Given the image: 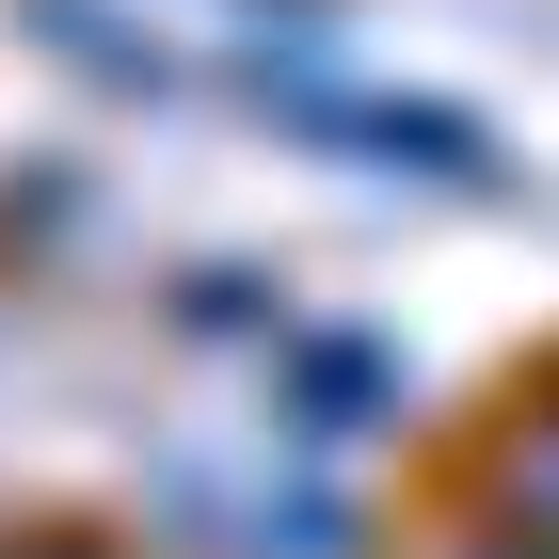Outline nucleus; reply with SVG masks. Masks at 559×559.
<instances>
[{"mask_svg": "<svg viewBox=\"0 0 559 559\" xmlns=\"http://www.w3.org/2000/svg\"><path fill=\"white\" fill-rule=\"evenodd\" d=\"M288 416H304V431L400 416V352H384V336H304V352H288Z\"/></svg>", "mask_w": 559, "mask_h": 559, "instance_id": "1", "label": "nucleus"}, {"mask_svg": "<svg viewBox=\"0 0 559 559\" xmlns=\"http://www.w3.org/2000/svg\"><path fill=\"white\" fill-rule=\"evenodd\" d=\"M479 496H496V527H527V544H559V400H527V416H496V464H479Z\"/></svg>", "mask_w": 559, "mask_h": 559, "instance_id": "2", "label": "nucleus"}, {"mask_svg": "<svg viewBox=\"0 0 559 559\" xmlns=\"http://www.w3.org/2000/svg\"><path fill=\"white\" fill-rule=\"evenodd\" d=\"M448 559H559V544H527V527H479V544H448Z\"/></svg>", "mask_w": 559, "mask_h": 559, "instance_id": "3", "label": "nucleus"}, {"mask_svg": "<svg viewBox=\"0 0 559 559\" xmlns=\"http://www.w3.org/2000/svg\"><path fill=\"white\" fill-rule=\"evenodd\" d=\"M16 559H112V544H16Z\"/></svg>", "mask_w": 559, "mask_h": 559, "instance_id": "4", "label": "nucleus"}]
</instances>
